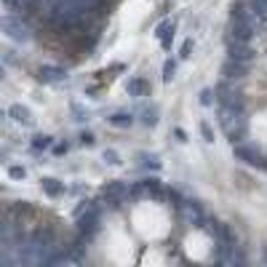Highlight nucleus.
Returning <instances> with one entry per match:
<instances>
[{
	"label": "nucleus",
	"instance_id": "nucleus-19",
	"mask_svg": "<svg viewBox=\"0 0 267 267\" xmlns=\"http://www.w3.org/2000/svg\"><path fill=\"white\" fill-rule=\"evenodd\" d=\"M177 69H179V62L168 56V59L163 62V67H160V72H163V83H171V80L177 78Z\"/></svg>",
	"mask_w": 267,
	"mask_h": 267
},
{
	"label": "nucleus",
	"instance_id": "nucleus-8",
	"mask_svg": "<svg viewBox=\"0 0 267 267\" xmlns=\"http://www.w3.org/2000/svg\"><path fill=\"white\" fill-rule=\"evenodd\" d=\"M153 35H155V40L160 43V48H163V51H171L174 35H177V21H174V19H163V21L155 27Z\"/></svg>",
	"mask_w": 267,
	"mask_h": 267
},
{
	"label": "nucleus",
	"instance_id": "nucleus-13",
	"mask_svg": "<svg viewBox=\"0 0 267 267\" xmlns=\"http://www.w3.org/2000/svg\"><path fill=\"white\" fill-rule=\"evenodd\" d=\"M139 182H142V187L147 190V195L153 201H163L166 198V187H163V182H160V177H155V174H153V177H144Z\"/></svg>",
	"mask_w": 267,
	"mask_h": 267
},
{
	"label": "nucleus",
	"instance_id": "nucleus-5",
	"mask_svg": "<svg viewBox=\"0 0 267 267\" xmlns=\"http://www.w3.org/2000/svg\"><path fill=\"white\" fill-rule=\"evenodd\" d=\"M227 38H233V40H240V43H251L254 38H257V21H254V19L230 21Z\"/></svg>",
	"mask_w": 267,
	"mask_h": 267
},
{
	"label": "nucleus",
	"instance_id": "nucleus-26",
	"mask_svg": "<svg viewBox=\"0 0 267 267\" xmlns=\"http://www.w3.org/2000/svg\"><path fill=\"white\" fill-rule=\"evenodd\" d=\"M139 158L144 160V163H142L144 171H160V166H163V163L158 160V155H139Z\"/></svg>",
	"mask_w": 267,
	"mask_h": 267
},
{
	"label": "nucleus",
	"instance_id": "nucleus-3",
	"mask_svg": "<svg viewBox=\"0 0 267 267\" xmlns=\"http://www.w3.org/2000/svg\"><path fill=\"white\" fill-rule=\"evenodd\" d=\"M129 187L131 184H126L123 179H112L102 187V203L110 206V208H120L126 201H129Z\"/></svg>",
	"mask_w": 267,
	"mask_h": 267
},
{
	"label": "nucleus",
	"instance_id": "nucleus-28",
	"mask_svg": "<svg viewBox=\"0 0 267 267\" xmlns=\"http://www.w3.org/2000/svg\"><path fill=\"white\" fill-rule=\"evenodd\" d=\"M69 112H72V115H75V120H80V123H83V120H88V110H83L78 102H72V104H69Z\"/></svg>",
	"mask_w": 267,
	"mask_h": 267
},
{
	"label": "nucleus",
	"instance_id": "nucleus-24",
	"mask_svg": "<svg viewBox=\"0 0 267 267\" xmlns=\"http://www.w3.org/2000/svg\"><path fill=\"white\" fill-rule=\"evenodd\" d=\"M249 8L257 19H267V3L264 0H249Z\"/></svg>",
	"mask_w": 267,
	"mask_h": 267
},
{
	"label": "nucleus",
	"instance_id": "nucleus-14",
	"mask_svg": "<svg viewBox=\"0 0 267 267\" xmlns=\"http://www.w3.org/2000/svg\"><path fill=\"white\" fill-rule=\"evenodd\" d=\"M56 144V139L51 134H35L30 139V150L35 155H40V153H51V147Z\"/></svg>",
	"mask_w": 267,
	"mask_h": 267
},
{
	"label": "nucleus",
	"instance_id": "nucleus-6",
	"mask_svg": "<svg viewBox=\"0 0 267 267\" xmlns=\"http://www.w3.org/2000/svg\"><path fill=\"white\" fill-rule=\"evenodd\" d=\"M219 75L225 80H233V83H240V80H246L251 75V64L249 62H235V59H225L222 62V69H219Z\"/></svg>",
	"mask_w": 267,
	"mask_h": 267
},
{
	"label": "nucleus",
	"instance_id": "nucleus-18",
	"mask_svg": "<svg viewBox=\"0 0 267 267\" xmlns=\"http://www.w3.org/2000/svg\"><path fill=\"white\" fill-rule=\"evenodd\" d=\"M166 201L174 206V211H177V214H182V208L187 206V198H184L177 187H166Z\"/></svg>",
	"mask_w": 267,
	"mask_h": 267
},
{
	"label": "nucleus",
	"instance_id": "nucleus-10",
	"mask_svg": "<svg viewBox=\"0 0 267 267\" xmlns=\"http://www.w3.org/2000/svg\"><path fill=\"white\" fill-rule=\"evenodd\" d=\"M222 131L230 144H240L249 139V120H230L227 126H222Z\"/></svg>",
	"mask_w": 267,
	"mask_h": 267
},
{
	"label": "nucleus",
	"instance_id": "nucleus-9",
	"mask_svg": "<svg viewBox=\"0 0 267 267\" xmlns=\"http://www.w3.org/2000/svg\"><path fill=\"white\" fill-rule=\"evenodd\" d=\"M38 80L40 83H62V80H67V67L45 62L38 67Z\"/></svg>",
	"mask_w": 267,
	"mask_h": 267
},
{
	"label": "nucleus",
	"instance_id": "nucleus-17",
	"mask_svg": "<svg viewBox=\"0 0 267 267\" xmlns=\"http://www.w3.org/2000/svg\"><path fill=\"white\" fill-rule=\"evenodd\" d=\"M158 120H160V110L155 107V104L153 107H144L142 112H139V123H142L144 129H155Z\"/></svg>",
	"mask_w": 267,
	"mask_h": 267
},
{
	"label": "nucleus",
	"instance_id": "nucleus-22",
	"mask_svg": "<svg viewBox=\"0 0 267 267\" xmlns=\"http://www.w3.org/2000/svg\"><path fill=\"white\" fill-rule=\"evenodd\" d=\"M198 131H201V139H203L206 144H214V136H216V134H214V126H211V123H208V120H201V123H198Z\"/></svg>",
	"mask_w": 267,
	"mask_h": 267
},
{
	"label": "nucleus",
	"instance_id": "nucleus-23",
	"mask_svg": "<svg viewBox=\"0 0 267 267\" xmlns=\"http://www.w3.org/2000/svg\"><path fill=\"white\" fill-rule=\"evenodd\" d=\"M102 160H104L107 166H120V163H123L120 153H118V150H112V147H107V150L102 153Z\"/></svg>",
	"mask_w": 267,
	"mask_h": 267
},
{
	"label": "nucleus",
	"instance_id": "nucleus-16",
	"mask_svg": "<svg viewBox=\"0 0 267 267\" xmlns=\"http://www.w3.org/2000/svg\"><path fill=\"white\" fill-rule=\"evenodd\" d=\"M107 123L112 126V129H131V126L136 123V115L126 112V110H118V112L107 115Z\"/></svg>",
	"mask_w": 267,
	"mask_h": 267
},
{
	"label": "nucleus",
	"instance_id": "nucleus-25",
	"mask_svg": "<svg viewBox=\"0 0 267 267\" xmlns=\"http://www.w3.org/2000/svg\"><path fill=\"white\" fill-rule=\"evenodd\" d=\"M78 144L80 147H96V134L94 131H80L78 134Z\"/></svg>",
	"mask_w": 267,
	"mask_h": 267
},
{
	"label": "nucleus",
	"instance_id": "nucleus-12",
	"mask_svg": "<svg viewBox=\"0 0 267 267\" xmlns=\"http://www.w3.org/2000/svg\"><path fill=\"white\" fill-rule=\"evenodd\" d=\"M40 190L48 195L51 201H59L67 195V184L62 179H56V177H40Z\"/></svg>",
	"mask_w": 267,
	"mask_h": 267
},
{
	"label": "nucleus",
	"instance_id": "nucleus-1",
	"mask_svg": "<svg viewBox=\"0 0 267 267\" xmlns=\"http://www.w3.org/2000/svg\"><path fill=\"white\" fill-rule=\"evenodd\" d=\"M102 216H104V208L96 201L94 206H88L80 216H75V233L86 243H94V238L99 235V230H102Z\"/></svg>",
	"mask_w": 267,
	"mask_h": 267
},
{
	"label": "nucleus",
	"instance_id": "nucleus-7",
	"mask_svg": "<svg viewBox=\"0 0 267 267\" xmlns=\"http://www.w3.org/2000/svg\"><path fill=\"white\" fill-rule=\"evenodd\" d=\"M6 118H11V120L19 123V126H25V129H32V126H35L32 110L27 107V104H21V102H14V104H11V107L6 110Z\"/></svg>",
	"mask_w": 267,
	"mask_h": 267
},
{
	"label": "nucleus",
	"instance_id": "nucleus-4",
	"mask_svg": "<svg viewBox=\"0 0 267 267\" xmlns=\"http://www.w3.org/2000/svg\"><path fill=\"white\" fill-rule=\"evenodd\" d=\"M225 48H227V59L249 62V64L257 62V48H254L251 43H240V40H233V38L225 35Z\"/></svg>",
	"mask_w": 267,
	"mask_h": 267
},
{
	"label": "nucleus",
	"instance_id": "nucleus-27",
	"mask_svg": "<svg viewBox=\"0 0 267 267\" xmlns=\"http://www.w3.org/2000/svg\"><path fill=\"white\" fill-rule=\"evenodd\" d=\"M192 51H195V40H192V38H187V40L182 43V48H179V59H190Z\"/></svg>",
	"mask_w": 267,
	"mask_h": 267
},
{
	"label": "nucleus",
	"instance_id": "nucleus-21",
	"mask_svg": "<svg viewBox=\"0 0 267 267\" xmlns=\"http://www.w3.org/2000/svg\"><path fill=\"white\" fill-rule=\"evenodd\" d=\"M198 102H201V107H214L216 104V91L211 88V86H206V88H201V94H198Z\"/></svg>",
	"mask_w": 267,
	"mask_h": 267
},
{
	"label": "nucleus",
	"instance_id": "nucleus-29",
	"mask_svg": "<svg viewBox=\"0 0 267 267\" xmlns=\"http://www.w3.org/2000/svg\"><path fill=\"white\" fill-rule=\"evenodd\" d=\"M171 136L177 139L179 144H187V142H190V136H187V131H184L182 126H174V129H171Z\"/></svg>",
	"mask_w": 267,
	"mask_h": 267
},
{
	"label": "nucleus",
	"instance_id": "nucleus-20",
	"mask_svg": "<svg viewBox=\"0 0 267 267\" xmlns=\"http://www.w3.org/2000/svg\"><path fill=\"white\" fill-rule=\"evenodd\" d=\"M8 179L11 182H25L27 179V166H21V163H8Z\"/></svg>",
	"mask_w": 267,
	"mask_h": 267
},
{
	"label": "nucleus",
	"instance_id": "nucleus-11",
	"mask_svg": "<svg viewBox=\"0 0 267 267\" xmlns=\"http://www.w3.org/2000/svg\"><path fill=\"white\" fill-rule=\"evenodd\" d=\"M126 94L134 96V99H142V96L153 94V86H150V80L144 75H131L129 80H126Z\"/></svg>",
	"mask_w": 267,
	"mask_h": 267
},
{
	"label": "nucleus",
	"instance_id": "nucleus-30",
	"mask_svg": "<svg viewBox=\"0 0 267 267\" xmlns=\"http://www.w3.org/2000/svg\"><path fill=\"white\" fill-rule=\"evenodd\" d=\"M69 153V142H56L54 147H51V155H56V158H62V155H67Z\"/></svg>",
	"mask_w": 267,
	"mask_h": 267
},
{
	"label": "nucleus",
	"instance_id": "nucleus-2",
	"mask_svg": "<svg viewBox=\"0 0 267 267\" xmlns=\"http://www.w3.org/2000/svg\"><path fill=\"white\" fill-rule=\"evenodd\" d=\"M3 32L8 35V40H14L19 45H30L32 38H35L27 16H11V14H6L3 16Z\"/></svg>",
	"mask_w": 267,
	"mask_h": 267
},
{
	"label": "nucleus",
	"instance_id": "nucleus-15",
	"mask_svg": "<svg viewBox=\"0 0 267 267\" xmlns=\"http://www.w3.org/2000/svg\"><path fill=\"white\" fill-rule=\"evenodd\" d=\"M240 19H257L249 8V0H230V21H240Z\"/></svg>",
	"mask_w": 267,
	"mask_h": 267
}]
</instances>
